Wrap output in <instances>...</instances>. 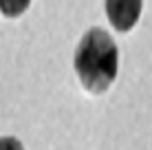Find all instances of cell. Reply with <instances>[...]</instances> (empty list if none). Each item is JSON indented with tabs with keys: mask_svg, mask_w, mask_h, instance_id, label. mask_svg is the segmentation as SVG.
<instances>
[{
	"mask_svg": "<svg viewBox=\"0 0 152 150\" xmlns=\"http://www.w3.org/2000/svg\"><path fill=\"white\" fill-rule=\"evenodd\" d=\"M0 150H24V146L15 137H0Z\"/></svg>",
	"mask_w": 152,
	"mask_h": 150,
	"instance_id": "cell-4",
	"label": "cell"
},
{
	"mask_svg": "<svg viewBox=\"0 0 152 150\" xmlns=\"http://www.w3.org/2000/svg\"><path fill=\"white\" fill-rule=\"evenodd\" d=\"M143 0H106V15L108 22L117 31H130L141 18Z\"/></svg>",
	"mask_w": 152,
	"mask_h": 150,
	"instance_id": "cell-2",
	"label": "cell"
},
{
	"mask_svg": "<svg viewBox=\"0 0 152 150\" xmlns=\"http://www.w3.org/2000/svg\"><path fill=\"white\" fill-rule=\"evenodd\" d=\"M73 69L91 95L106 93L119 73V49L115 40L99 27L88 29L75 49Z\"/></svg>",
	"mask_w": 152,
	"mask_h": 150,
	"instance_id": "cell-1",
	"label": "cell"
},
{
	"mask_svg": "<svg viewBox=\"0 0 152 150\" xmlns=\"http://www.w3.org/2000/svg\"><path fill=\"white\" fill-rule=\"evenodd\" d=\"M31 0H0V13L4 18H20L29 9Z\"/></svg>",
	"mask_w": 152,
	"mask_h": 150,
	"instance_id": "cell-3",
	"label": "cell"
}]
</instances>
